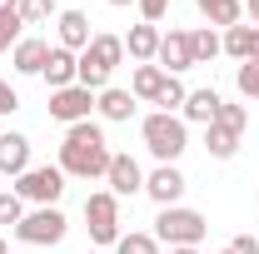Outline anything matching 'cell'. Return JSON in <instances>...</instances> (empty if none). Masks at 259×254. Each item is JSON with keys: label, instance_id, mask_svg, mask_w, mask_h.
<instances>
[{"label": "cell", "instance_id": "cell-15", "mask_svg": "<svg viewBox=\"0 0 259 254\" xmlns=\"http://www.w3.org/2000/svg\"><path fill=\"white\" fill-rule=\"evenodd\" d=\"M225 55L239 65H259V25H229L225 35Z\"/></svg>", "mask_w": 259, "mask_h": 254}, {"label": "cell", "instance_id": "cell-25", "mask_svg": "<svg viewBox=\"0 0 259 254\" xmlns=\"http://www.w3.org/2000/svg\"><path fill=\"white\" fill-rule=\"evenodd\" d=\"M185 95H190V90H185V80H180V75H164V85H160V95H155V105H160L164 115H175V110H185Z\"/></svg>", "mask_w": 259, "mask_h": 254}, {"label": "cell", "instance_id": "cell-35", "mask_svg": "<svg viewBox=\"0 0 259 254\" xmlns=\"http://www.w3.org/2000/svg\"><path fill=\"white\" fill-rule=\"evenodd\" d=\"M169 254H199V244H180V249H169Z\"/></svg>", "mask_w": 259, "mask_h": 254}, {"label": "cell", "instance_id": "cell-21", "mask_svg": "<svg viewBox=\"0 0 259 254\" xmlns=\"http://www.w3.org/2000/svg\"><path fill=\"white\" fill-rule=\"evenodd\" d=\"M160 85H164V70H160V65H135V75H130V95H135V100L155 105Z\"/></svg>", "mask_w": 259, "mask_h": 254}, {"label": "cell", "instance_id": "cell-2", "mask_svg": "<svg viewBox=\"0 0 259 254\" xmlns=\"http://www.w3.org/2000/svg\"><path fill=\"white\" fill-rule=\"evenodd\" d=\"M140 140H145V150L160 159V164H175V159L190 150V125H185L180 115L155 110V115H145V120H140Z\"/></svg>", "mask_w": 259, "mask_h": 254}, {"label": "cell", "instance_id": "cell-17", "mask_svg": "<svg viewBox=\"0 0 259 254\" xmlns=\"http://www.w3.org/2000/svg\"><path fill=\"white\" fill-rule=\"evenodd\" d=\"M45 55H50V40L25 35V40L10 50V70H15V75H40V70H45Z\"/></svg>", "mask_w": 259, "mask_h": 254}, {"label": "cell", "instance_id": "cell-28", "mask_svg": "<svg viewBox=\"0 0 259 254\" xmlns=\"http://www.w3.org/2000/svg\"><path fill=\"white\" fill-rule=\"evenodd\" d=\"M50 15H60L55 0H20V20H25V25H45Z\"/></svg>", "mask_w": 259, "mask_h": 254}, {"label": "cell", "instance_id": "cell-40", "mask_svg": "<svg viewBox=\"0 0 259 254\" xmlns=\"http://www.w3.org/2000/svg\"><path fill=\"white\" fill-rule=\"evenodd\" d=\"M90 254H95V249H90Z\"/></svg>", "mask_w": 259, "mask_h": 254}, {"label": "cell", "instance_id": "cell-22", "mask_svg": "<svg viewBox=\"0 0 259 254\" xmlns=\"http://www.w3.org/2000/svg\"><path fill=\"white\" fill-rule=\"evenodd\" d=\"M239 140H244V135H234V130H225V125H204V150L214 159H234L239 155Z\"/></svg>", "mask_w": 259, "mask_h": 254}, {"label": "cell", "instance_id": "cell-34", "mask_svg": "<svg viewBox=\"0 0 259 254\" xmlns=\"http://www.w3.org/2000/svg\"><path fill=\"white\" fill-rule=\"evenodd\" d=\"M0 15H20V0H0Z\"/></svg>", "mask_w": 259, "mask_h": 254}, {"label": "cell", "instance_id": "cell-29", "mask_svg": "<svg viewBox=\"0 0 259 254\" xmlns=\"http://www.w3.org/2000/svg\"><path fill=\"white\" fill-rule=\"evenodd\" d=\"M25 20H20V15H0V55H5V50H15V45H20V40H25Z\"/></svg>", "mask_w": 259, "mask_h": 254}, {"label": "cell", "instance_id": "cell-39", "mask_svg": "<svg viewBox=\"0 0 259 254\" xmlns=\"http://www.w3.org/2000/svg\"><path fill=\"white\" fill-rule=\"evenodd\" d=\"M220 254H229V249H220Z\"/></svg>", "mask_w": 259, "mask_h": 254}, {"label": "cell", "instance_id": "cell-20", "mask_svg": "<svg viewBox=\"0 0 259 254\" xmlns=\"http://www.w3.org/2000/svg\"><path fill=\"white\" fill-rule=\"evenodd\" d=\"M194 5H199V15H204L209 25H220V30H229V25L244 20V0H194Z\"/></svg>", "mask_w": 259, "mask_h": 254}, {"label": "cell", "instance_id": "cell-27", "mask_svg": "<svg viewBox=\"0 0 259 254\" xmlns=\"http://www.w3.org/2000/svg\"><path fill=\"white\" fill-rule=\"evenodd\" d=\"M214 125H225V130H234V135H244V130H249V110H244V105H220V115H214Z\"/></svg>", "mask_w": 259, "mask_h": 254}, {"label": "cell", "instance_id": "cell-1", "mask_svg": "<svg viewBox=\"0 0 259 254\" xmlns=\"http://www.w3.org/2000/svg\"><path fill=\"white\" fill-rule=\"evenodd\" d=\"M110 140H105V130L95 120H80V125L65 130L60 140V170L70 180H105V170H110Z\"/></svg>", "mask_w": 259, "mask_h": 254}, {"label": "cell", "instance_id": "cell-11", "mask_svg": "<svg viewBox=\"0 0 259 254\" xmlns=\"http://www.w3.org/2000/svg\"><path fill=\"white\" fill-rule=\"evenodd\" d=\"M90 40H95V35H90V15H85V10H60V15H55V45H65V50L80 55Z\"/></svg>", "mask_w": 259, "mask_h": 254}, {"label": "cell", "instance_id": "cell-31", "mask_svg": "<svg viewBox=\"0 0 259 254\" xmlns=\"http://www.w3.org/2000/svg\"><path fill=\"white\" fill-rule=\"evenodd\" d=\"M135 5H140V20H150V25H160L169 15V0H135Z\"/></svg>", "mask_w": 259, "mask_h": 254}, {"label": "cell", "instance_id": "cell-10", "mask_svg": "<svg viewBox=\"0 0 259 254\" xmlns=\"http://www.w3.org/2000/svg\"><path fill=\"white\" fill-rule=\"evenodd\" d=\"M155 65H160L164 75H185V70H194L190 30H169V35H160V55H155Z\"/></svg>", "mask_w": 259, "mask_h": 254}, {"label": "cell", "instance_id": "cell-24", "mask_svg": "<svg viewBox=\"0 0 259 254\" xmlns=\"http://www.w3.org/2000/svg\"><path fill=\"white\" fill-rule=\"evenodd\" d=\"M115 254H164V249H160V239H155V234L130 229V234H120V239H115Z\"/></svg>", "mask_w": 259, "mask_h": 254}, {"label": "cell", "instance_id": "cell-18", "mask_svg": "<svg viewBox=\"0 0 259 254\" xmlns=\"http://www.w3.org/2000/svg\"><path fill=\"white\" fill-rule=\"evenodd\" d=\"M135 105H140V100L130 95V90H120V85H110V90H100V95H95V110L110 120V125H125L130 115H135Z\"/></svg>", "mask_w": 259, "mask_h": 254}, {"label": "cell", "instance_id": "cell-5", "mask_svg": "<svg viewBox=\"0 0 259 254\" xmlns=\"http://www.w3.org/2000/svg\"><path fill=\"white\" fill-rule=\"evenodd\" d=\"M85 229H90V244H115L125 229H120V199L110 190L85 194Z\"/></svg>", "mask_w": 259, "mask_h": 254}, {"label": "cell", "instance_id": "cell-32", "mask_svg": "<svg viewBox=\"0 0 259 254\" xmlns=\"http://www.w3.org/2000/svg\"><path fill=\"white\" fill-rule=\"evenodd\" d=\"M15 110H20V90H15L10 80H0V120H5V115H15Z\"/></svg>", "mask_w": 259, "mask_h": 254}, {"label": "cell", "instance_id": "cell-19", "mask_svg": "<svg viewBox=\"0 0 259 254\" xmlns=\"http://www.w3.org/2000/svg\"><path fill=\"white\" fill-rule=\"evenodd\" d=\"M80 55H90L100 70H110V75H115V65L125 60V35H95V40H90Z\"/></svg>", "mask_w": 259, "mask_h": 254}, {"label": "cell", "instance_id": "cell-14", "mask_svg": "<svg viewBox=\"0 0 259 254\" xmlns=\"http://www.w3.org/2000/svg\"><path fill=\"white\" fill-rule=\"evenodd\" d=\"M75 70H80V55H75V50H65V45H50L40 80H45L50 90H65V85H75Z\"/></svg>", "mask_w": 259, "mask_h": 254}, {"label": "cell", "instance_id": "cell-3", "mask_svg": "<svg viewBox=\"0 0 259 254\" xmlns=\"http://www.w3.org/2000/svg\"><path fill=\"white\" fill-rule=\"evenodd\" d=\"M20 244H30V249H45V244H60L65 234H70V220H65L60 204H40V209H25V220L10 229Z\"/></svg>", "mask_w": 259, "mask_h": 254}, {"label": "cell", "instance_id": "cell-13", "mask_svg": "<svg viewBox=\"0 0 259 254\" xmlns=\"http://www.w3.org/2000/svg\"><path fill=\"white\" fill-rule=\"evenodd\" d=\"M160 25H150V20H140V25H130L125 35V55L135 65H155V55H160Z\"/></svg>", "mask_w": 259, "mask_h": 254}, {"label": "cell", "instance_id": "cell-36", "mask_svg": "<svg viewBox=\"0 0 259 254\" xmlns=\"http://www.w3.org/2000/svg\"><path fill=\"white\" fill-rule=\"evenodd\" d=\"M249 20H254V25H259V0H249Z\"/></svg>", "mask_w": 259, "mask_h": 254}, {"label": "cell", "instance_id": "cell-23", "mask_svg": "<svg viewBox=\"0 0 259 254\" xmlns=\"http://www.w3.org/2000/svg\"><path fill=\"white\" fill-rule=\"evenodd\" d=\"M190 45H194V65H209L225 55V40L214 35V25H199V30H190Z\"/></svg>", "mask_w": 259, "mask_h": 254}, {"label": "cell", "instance_id": "cell-12", "mask_svg": "<svg viewBox=\"0 0 259 254\" xmlns=\"http://www.w3.org/2000/svg\"><path fill=\"white\" fill-rule=\"evenodd\" d=\"M25 170H30V140L20 130H0V175L20 180Z\"/></svg>", "mask_w": 259, "mask_h": 254}, {"label": "cell", "instance_id": "cell-26", "mask_svg": "<svg viewBox=\"0 0 259 254\" xmlns=\"http://www.w3.org/2000/svg\"><path fill=\"white\" fill-rule=\"evenodd\" d=\"M20 220H25V199H20L15 190H0V224H5V229H15Z\"/></svg>", "mask_w": 259, "mask_h": 254}, {"label": "cell", "instance_id": "cell-33", "mask_svg": "<svg viewBox=\"0 0 259 254\" xmlns=\"http://www.w3.org/2000/svg\"><path fill=\"white\" fill-rule=\"evenodd\" d=\"M229 254H259V234H234L229 239Z\"/></svg>", "mask_w": 259, "mask_h": 254}, {"label": "cell", "instance_id": "cell-7", "mask_svg": "<svg viewBox=\"0 0 259 254\" xmlns=\"http://www.w3.org/2000/svg\"><path fill=\"white\" fill-rule=\"evenodd\" d=\"M50 120H60L65 130L80 125V120H90V110H95V95L85 90V85H65V90H50Z\"/></svg>", "mask_w": 259, "mask_h": 254}, {"label": "cell", "instance_id": "cell-30", "mask_svg": "<svg viewBox=\"0 0 259 254\" xmlns=\"http://www.w3.org/2000/svg\"><path fill=\"white\" fill-rule=\"evenodd\" d=\"M234 85H239L244 100H259V65H239L234 70Z\"/></svg>", "mask_w": 259, "mask_h": 254}, {"label": "cell", "instance_id": "cell-6", "mask_svg": "<svg viewBox=\"0 0 259 254\" xmlns=\"http://www.w3.org/2000/svg\"><path fill=\"white\" fill-rule=\"evenodd\" d=\"M15 194L25 199V204H60V194H65V170L60 164H30L20 180H15Z\"/></svg>", "mask_w": 259, "mask_h": 254}, {"label": "cell", "instance_id": "cell-37", "mask_svg": "<svg viewBox=\"0 0 259 254\" xmlns=\"http://www.w3.org/2000/svg\"><path fill=\"white\" fill-rule=\"evenodd\" d=\"M105 5H135V0H105Z\"/></svg>", "mask_w": 259, "mask_h": 254}, {"label": "cell", "instance_id": "cell-38", "mask_svg": "<svg viewBox=\"0 0 259 254\" xmlns=\"http://www.w3.org/2000/svg\"><path fill=\"white\" fill-rule=\"evenodd\" d=\"M0 254H10V244H5V239H0Z\"/></svg>", "mask_w": 259, "mask_h": 254}, {"label": "cell", "instance_id": "cell-9", "mask_svg": "<svg viewBox=\"0 0 259 254\" xmlns=\"http://www.w3.org/2000/svg\"><path fill=\"white\" fill-rule=\"evenodd\" d=\"M105 185H110V194H115V199L140 194V190H145V170H140V159H135V155H110Z\"/></svg>", "mask_w": 259, "mask_h": 254}, {"label": "cell", "instance_id": "cell-4", "mask_svg": "<svg viewBox=\"0 0 259 254\" xmlns=\"http://www.w3.org/2000/svg\"><path fill=\"white\" fill-rule=\"evenodd\" d=\"M204 234H209V220H204L199 209H190V204H169V209H160V220H155V239L169 244V249L199 244Z\"/></svg>", "mask_w": 259, "mask_h": 254}, {"label": "cell", "instance_id": "cell-16", "mask_svg": "<svg viewBox=\"0 0 259 254\" xmlns=\"http://www.w3.org/2000/svg\"><path fill=\"white\" fill-rule=\"evenodd\" d=\"M220 105H225V95L220 90H190L185 95V110H180V120L185 125H214V115H220Z\"/></svg>", "mask_w": 259, "mask_h": 254}, {"label": "cell", "instance_id": "cell-8", "mask_svg": "<svg viewBox=\"0 0 259 254\" xmlns=\"http://www.w3.org/2000/svg\"><path fill=\"white\" fill-rule=\"evenodd\" d=\"M185 190H190V180L180 175V164H155V170L145 175V194H150L160 209L180 204V199H185Z\"/></svg>", "mask_w": 259, "mask_h": 254}]
</instances>
